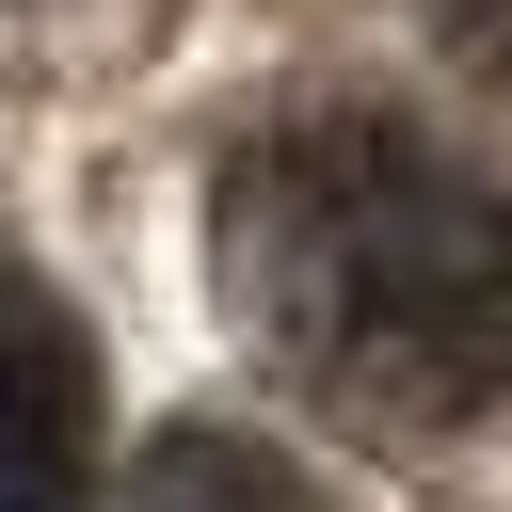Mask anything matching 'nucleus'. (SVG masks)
<instances>
[{
    "instance_id": "nucleus-2",
    "label": "nucleus",
    "mask_w": 512,
    "mask_h": 512,
    "mask_svg": "<svg viewBox=\"0 0 512 512\" xmlns=\"http://www.w3.org/2000/svg\"><path fill=\"white\" fill-rule=\"evenodd\" d=\"M0 512H96V400L48 320L0 304Z\"/></svg>"
},
{
    "instance_id": "nucleus-4",
    "label": "nucleus",
    "mask_w": 512,
    "mask_h": 512,
    "mask_svg": "<svg viewBox=\"0 0 512 512\" xmlns=\"http://www.w3.org/2000/svg\"><path fill=\"white\" fill-rule=\"evenodd\" d=\"M448 48H480V64H512V0H416Z\"/></svg>"
},
{
    "instance_id": "nucleus-3",
    "label": "nucleus",
    "mask_w": 512,
    "mask_h": 512,
    "mask_svg": "<svg viewBox=\"0 0 512 512\" xmlns=\"http://www.w3.org/2000/svg\"><path fill=\"white\" fill-rule=\"evenodd\" d=\"M112 512H320V480H304L272 432H224V416H160Z\"/></svg>"
},
{
    "instance_id": "nucleus-1",
    "label": "nucleus",
    "mask_w": 512,
    "mask_h": 512,
    "mask_svg": "<svg viewBox=\"0 0 512 512\" xmlns=\"http://www.w3.org/2000/svg\"><path fill=\"white\" fill-rule=\"evenodd\" d=\"M208 272H224V320L336 432L432 448L512 400V176L448 160L368 96L272 112L224 160Z\"/></svg>"
}]
</instances>
